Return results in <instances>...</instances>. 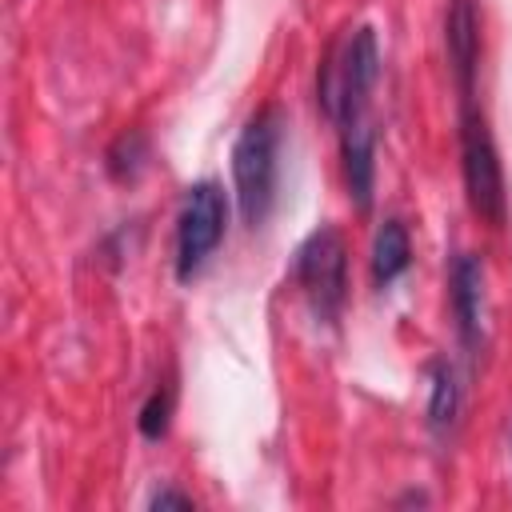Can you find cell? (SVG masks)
Segmentation results:
<instances>
[{
	"label": "cell",
	"mask_w": 512,
	"mask_h": 512,
	"mask_svg": "<svg viewBox=\"0 0 512 512\" xmlns=\"http://www.w3.org/2000/svg\"><path fill=\"white\" fill-rule=\"evenodd\" d=\"M280 140L284 120L276 108L256 112L232 148V180H236V204L248 228H260L276 200V176H280Z\"/></svg>",
	"instance_id": "6da1fadb"
},
{
	"label": "cell",
	"mask_w": 512,
	"mask_h": 512,
	"mask_svg": "<svg viewBox=\"0 0 512 512\" xmlns=\"http://www.w3.org/2000/svg\"><path fill=\"white\" fill-rule=\"evenodd\" d=\"M376 76H380L376 32L356 28L344 40V48L324 64V76H320V104L328 108V116L340 128L368 120V96L376 88Z\"/></svg>",
	"instance_id": "7a4b0ae2"
},
{
	"label": "cell",
	"mask_w": 512,
	"mask_h": 512,
	"mask_svg": "<svg viewBox=\"0 0 512 512\" xmlns=\"http://www.w3.org/2000/svg\"><path fill=\"white\" fill-rule=\"evenodd\" d=\"M460 176H464L472 212L488 224H504L508 192H504L500 152H496L484 112L472 100H460Z\"/></svg>",
	"instance_id": "3957f363"
},
{
	"label": "cell",
	"mask_w": 512,
	"mask_h": 512,
	"mask_svg": "<svg viewBox=\"0 0 512 512\" xmlns=\"http://www.w3.org/2000/svg\"><path fill=\"white\" fill-rule=\"evenodd\" d=\"M296 284L320 320H336L348 296V244L336 228H316L296 252Z\"/></svg>",
	"instance_id": "277c9868"
},
{
	"label": "cell",
	"mask_w": 512,
	"mask_h": 512,
	"mask_svg": "<svg viewBox=\"0 0 512 512\" xmlns=\"http://www.w3.org/2000/svg\"><path fill=\"white\" fill-rule=\"evenodd\" d=\"M224 220H228L224 192L212 180L192 184L184 196L180 220H176V276L180 280H192L204 268V260L216 252V244L224 240Z\"/></svg>",
	"instance_id": "5b68a950"
},
{
	"label": "cell",
	"mask_w": 512,
	"mask_h": 512,
	"mask_svg": "<svg viewBox=\"0 0 512 512\" xmlns=\"http://www.w3.org/2000/svg\"><path fill=\"white\" fill-rule=\"evenodd\" d=\"M444 48L452 64V80L460 88V100H472L476 88V64H480V16L472 0H452L444 20Z\"/></svg>",
	"instance_id": "8992f818"
},
{
	"label": "cell",
	"mask_w": 512,
	"mask_h": 512,
	"mask_svg": "<svg viewBox=\"0 0 512 512\" xmlns=\"http://www.w3.org/2000/svg\"><path fill=\"white\" fill-rule=\"evenodd\" d=\"M484 260L476 252H460L452 264V312H456V328L464 336V344L472 348L484 332Z\"/></svg>",
	"instance_id": "52a82bcc"
},
{
	"label": "cell",
	"mask_w": 512,
	"mask_h": 512,
	"mask_svg": "<svg viewBox=\"0 0 512 512\" xmlns=\"http://www.w3.org/2000/svg\"><path fill=\"white\" fill-rule=\"evenodd\" d=\"M344 140V180H348V196L368 208L372 204V180H376V136L368 128V120H356L348 128H340Z\"/></svg>",
	"instance_id": "ba28073f"
},
{
	"label": "cell",
	"mask_w": 512,
	"mask_h": 512,
	"mask_svg": "<svg viewBox=\"0 0 512 512\" xmlns=\"http://www.w3.org/2000/svg\"><path fill=\"white\" fill-rule=\"evenodd\" d=\"M412 260V244H408V228L400 220H384L376 240H372V280L376 288H388Z\"/></svg>",
	"instance_id": "9c48e42d"
},
{
	"label": "cell",
	"mask_w": 512,
	"mask_h": 512,
	"mask_svg": "<svg viewBox=\"0 0 512 512\" xmlns=\"http://www.w3.org/2000/svg\"><path fill=\"white\" fill-rule=\"evenodd\" d=\"M460 408V384L448 364H432V392H428V424L440 432L456 420Z\"/></svg>",
	"instance_id": "30bf717a"
},
{
	"label": "cell",
	"mask_w": 512,
	"mask_h": 512,
	"mask_svg": "<svg viewBox=\"0 0 512 512\" xmlns=\"http://www.w3.org/2000/svg\"><path fill=\"white\" fill-rule=\"evenodd\" d=\"M168 416H172V392L168 388H156L148 400H144V408H140V436H148V440H160L164 432H168Z\"/></svg>",
	"instance_id": "8fae6325"
},
{
	"label": "cell",
	"mask_w": 512,
	"mask_h": 512,
	"mask_svg": "<svg viewBox=\"0 0 512 512\" xmlns=\"http://www.w3.org/2000/svg\"><path fill=\"white\" fill-rule=\"evenodd\" d=\"M152 508H192V496H184V492H172V488H164V492H156L152 500H148Z\"/></svg>",
	"instance_id": "7c38bea8"
}]
</instances>
